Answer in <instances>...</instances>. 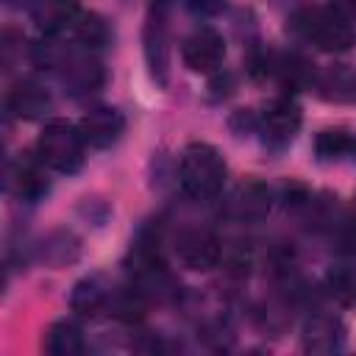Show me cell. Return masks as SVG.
Returning <instances> with one entry per match:
<instances>
[{
  "label": "cell",
  "instance_id": "603a6c76",
  "mask_svg": "<svg viewBox=\"0 0 356 356\" xmlns=\"http://www.w3.org/2000/svg\"><path fill=\"white\" fill-rule=\"evenodd\" d=\"M75 36L83 47H103L108 42V25L97 14H81L75 22Z\"/></svg>",
  "mask_w": 356,
  "mask_h": 356
},
{
  "label": "cell",
  "instance_id": "4fadbf2b",
  "mask_svg": "<svg viewBox=\"0 0 356 356\" xmlns=\"http://www.w3.org/2000/svg\"><path fill=\"white\" fill-rule=\"evenodd\" d=\"M78 17H81L78 0H31V22L47 36L72 28Z\"/></svg>",
  "mask_w": 356,
  "mask_h": 356
},
{
  "label": "cell",
  "instance_id": "8992f818",
  "mask_svg": "<svg viewBox=\"0 0 356 356\" xmlns=\"http://www.w3.org/2000/svg\"><path fill=\"white\" fill-rule=\"evenodd\" d=\"M172 248H175L178 261L186 270H195V273H206V270L217 267V261L222 259L220 239L209 228H200V225H192V228L178 231Z\"/></svg>",
  "mask_w": 356,
  "mask_h": 356
},
{
  "label": "cell",
  "instance_id": "cb8c5ba5",
  "mask_svg": "<svg viewBox=\"0 0 356 356\" xmlns=\"http://www.w3.org/2000/svg\"><path fill=\"white\" fill-rule=\"evenodd\" d=\"M222 261H225V267H228L234 275H245L248 267H250V250L242 248L239 242H234L228 250L222 248Z\"/></svg>",
  "mask_w": 356,
  "mask_h": 356
},
{
  "label": "cell",
  "instance_id": "5b68a950",
  "mask_svg": "<svg viewBox=\"0 0 356 356\" xmlns=\"http://www.w3.org/2000/svg\"><path fill=\"white\" fill-rule=\"evenodd\" d=\"M58 78L72 97H86L103 86L106 72H103L100 58L95 53H89V47L86 50L72 47L64 53V58L58 64Z\"/></svg>",
  "mask_w": 356,
  "mask_h": 356
},
{
  "label": "cell",
  "instance_id": "8fae6325",
  "mask_svg": "<svg viewBox=\"0 0 356 356\" xmlns=\"http://www.w3.org/2000/svg\"><path fill=\"white\" fill-rule=\"evenodd\" d=\"M50 92L33 81V78H22L17 81L8 95H6V108L17 117V120H39L50 111Z\"/></svg>",
  "mask_w": 356,
  "mask_h": 356
},
{
  "label": "cell",
  "instance_id": "ba28073f",
  "mask_svg": "<svg viewBox=\"0 0 356 356\" xmlns=\"http://www.w3.org/2000/svg\"><path fill=\"white\" fill-rule=\"evenodd\" d=\"M300 122H303V114H300V106L292 100V97H278L273 100L264 114H261V131H264V139L275 147L281 145H289L295 139V134L300 131Z\"/></svg>",
  "mask_w": 356,
  "mask_h": 356
},
{
  "label": "cell",
  "instance_id": "9a60e30c",
  "mask_svg": "<svg viewBox=\"0 0 356 356\" xmlns=\"http://www.w3.org/2000/svg\"><path fill=\"white\" fill-rule=\"evenodd\" d=\"M111 289L103 284L100 275H89V278H81L70 295V306L72 312H78L81 317H95L100 312L108 309V300H111Z\"/></svg>",
  "mask_w": 356,
  "mask_h": 356
},
{
  "label": "cell",
  "instance_id": "7a4b0ae2",
  "mask_svg": "<svg viewBox=\"0 0 356 356\" xmlns=\"http://www.w3.org/2000/svg\"><path fill=\"white\" fill-rule=\"evenodd\" d=\"M178 181H181V189L186 197L211 200L220 195V189L225 184V161L211 145L192 142L181 153Z\"/></svg>",
  "mask_w": 356,
  "mask_h": 356
},
{
  "label": "cell",
  "instance_id": "4316f807",
  "mask_svg": "<svg viewBox=\"0 0 356 356\" xmlns=\"http://www.w3.org/2000/svg\"><path fill=\"white\" fill-rule=\"evenodd\" d=\"M350 153H353V159H356V139H353V147H350Z\"/></svg>",
  "mask_w": 356,
  "mask_h": 356
},
{
  "label": "cell",
  "instance_id": "ac0fdd59",
  "mask_svg": "<svg viewBox=\"0 0 356 356\" xmlns=\"http://www.w3.org/2000/svg\"><path fill=\"white\" fill-rule=\"evenodd\" d=\"M312 67L314 64L309 58H303L300 53H284V56H275L273 58V70L270 72H275L278 81L286 89H306V86H312L317 81V75H314Z\"/></svg>",
  "mask_w": 356,
  "mask_h": 356
},
{
  "label": "cell",
  "instance_id": "2e32d148",
  "mask_svg": "<svg viewBox=\"0 0 356 356\" xmlns=\"http://www.w3.org/2000/svg\"><path fill=\"white\" fill-rule=\"evenodd\" d=\"M314 86L325 100H334V103L356 100V70H350L348 64H331L317 75Z\"/></svg>",
  "mask_w": 356,
  "mask_h": 356
},
{
  "label": "cell",
  "instance_id": "83f0119b",
  "mask_svg": "<svg viewBox=\"0 0 356 356\" xmlns=\"http://www.w3.org/2000/svg\"><path fill=\"white\" fill-rule=\"evenodd\" d=\"M6 3H14V0H6Z\"/></svg>",
  "mask_w": 356,
  "mask_h": 356
},
{
  "label": "cell",
  "instance_id": "5bb4252c",
  "mask_svg": "<svg viewBox=\"0 0 356 356\" xmlns=\"http://www.w3.org/2000/svg\"><path fill=\"white\" fill-rule=\"evenodd\" d=\"M231 211L242 222H261L270 214V189L259 181H245L234 192Z\"/></svg>",
  "mask_w": 356,
  "mask_h": 356
},
{
  "label": "cell",
  "instance_id": "44dd1931",
  "mask_svg": "<svg viewBox=\"0 0 356 356\" xmlns=\"http://www.w3.org/2000/svg\"><path fill=\"white\" fill-rule=\"evenodd\" d=\"M350 147H353V136H348L342 128L320 131L317 139H314V150L323 161H337L339 156L350 153Z\"/></svg>",
  "mask_w": 356,
  "mask_h": 356
},
{
  "label": "cell",
  "instance_id": "6da1fadb",
  "mask_svg": "<svg viewBox=\"0 0 356 356\" xmlns=\"http://www.w3.org/2000/svg\"><path fill=\"white\" fill-rule=\"evenodd\" d=\"M289 31L325 50V53H342L356 42V28L348 17H342L337 8H320V6H306L298 8L289 17Z\"/></svg>",
  "mask_w": 356,
  "mask_h": 356
},
{
  "label": "cell",
  "instance_id": "d6986e66",
  "mask_svg": "<svg viewBox=\"0 0 356 356\" xmlns=\"http://www.w3.org/2000/svg\"><path fill=\"white\" fill-rule=\"evenodd\" d=\"M44 348L53 356H78L83 353V331L72 320H58L47 328Z\"/></svg>",
  "mask_w": 356,
  "mask_h": 356
},
{
  "label": "cell",
  "instance_id": "52a82bcc",
  "mask_svg": "<svg viewBox=\"0 0 356 356\" xmlns=\"http://www.w3.org/2000/svg\"><path fill=\"white\" fill-rule=\"evenodd\" d=\"M181 58L192 72H203L211 75L220 70L222 58H225V42L214 28H197L192 31L184 44H181Z\"/></svg>",
  "mask_w": 356,
  "mask_h": 356
},
{
  "label": "cell",
  "instance_id": "277c9868",
  "mask_svg": "<svg viewBox=\"0 0 356 356\" xmlns=\"http://www.w3.org/2000/svg\"><path fill=\"white\" fill-rule=\"evenodd\" d=\"M175 0H150L145 17V61L156 83H167L170 67V17Z\"/></svg>",
  "mask_w": 356,
  "mask_h": 356
},
{
  "label": "cell",
  "instance_id": "ffe728a7",
  "mask_svg": "<svg viewBox=\"0 0 356 356\" xmlns=\"http://www.w3.org/2000/svg\"><path fill=\"white\" fill-rule=\"evenodd\" d=\"M325 289L342 306L356 303V267L353 264H334L325 273Z\"/></svg>",
  "mask_w": 356,
  "mask_h": 356
},
{
  "label": "cell",
  "instance_id": "9c48e42d",
  "mask_svg": "<svg viewBox=\"0 0 356 356\" xmlns=\"http://www.w3.org/2000/svg\"><path fill=\"white\" fill-rule=\"evenodd\" d=\"M78 128H81V136H83V142L89 147L103 150V147H111L122 136L125 117L117 108H111V106H97V108H89L81 117Z\"/></svg>",
  "mask_w": 356,
  "mask_h": 356
},
{
  "label": "cell",
  "instance_id": "484cf974",
  "mask_svg": "<svg viewBox=\"0 0 356 356\" xmlns=\"http://www.w3.org/2000/svg\"><path fill=\"white\" fill-rule=\"evenodd\" d=\"M331 8H337L342 17H348L350 22L356 19V0H334V6Z\"/></svg>",
  "mask_w": 356,
  "mask_h": 356
},
{
  "label": "cell",
  "instance_id": "30bf717a",
  "mask_svg": "<svg viewBox=\"0 0 356 356\" xmlns=\"http://www.w3.org/2000/svg\"><path fill=\"white\" fill-rule=\"evenodd\" d=\"M44 161L36 156H19L11 167H8V189L14 197L25 200V203H36L42 200V195L47 192V178H44Z\"/></svg>",
  "mask_w": 356,
  "mask_h": 356
},
{
  "label": "cell",
  "instance_id": "7402d4cb",
  "mask_svg": "<svg viewBox=\"0 0 356 356\" xmlns=\"http://www.w3.org/2000/svg\"><path fill=\"white\" fill-rule=\"evenodd\" d=\"M108 312L114 317H120V320H128V323L142 320V314H145V295H142V289L114 292L111 300H108Z\"/></svg>",
  "mask_w": 356,
  "mask_h": 356
},
{
  "label": "cell",
  "instance_id": "e0dca14e",
  "mask_svg": "<svg viewBox=\"0 0 356 356\" xmlns=\"http://www.w3.org/2000/svg\"><path fill=\"white\" fill-rule=\"evenodd\" d=\"M39 256L50 267H67V264L78 261V256H81V239L72 231L58 228V231H53V234H47L42 239Z\"/></svg>",
  "mask_w": 356,
  "mask_h": 356
},
{
  "label": "cell",
  "instance_id": "d4e9b609",
  "mask_svg": "<svg viewBox=\"0 0 356 356\" xmlns=\"http://www.w3.org/2000/svg\"><path fill=\"white\" fill-rule=\"evenodd\" d=\"M225 3L228 0H186V8L197 17H214L225 8Z\"/></svg>",
  "mask_w": 356,
  "mask_h": 356
},
{
  "label": "cell",
  "instance_id": "3957f363",
  "mask_svg": "<svg viewBox=\"0 0 356 356\" xmlns=\"http://www.w3.org/2000/svg\"><path fill=\"white\" fill-rule=\"evenodd\" d=\"M83 150L86 142L81 136V128L67 122V120H50L36 142V156L44 161V167L56 170V172H78L83 167Z\"/></svg>",
  "mask_w": 356,
  "mask_h": 356
},
{
  "label": "cell",
  "instance_id": "7c38bea8",
  "mask_svg": "<svg viewBox=\"0 0 356 356\" xmlns=\"http://www.w3.org/2000/svg\"><path fill=\"white\" fill-rule=\"evenodd\" d=\"M345 345V325L337 314H312L303 325V348L309 353H334Z\"/></svg>",
  "mask_w": 356,
  "mask_h": 356
}]
</instances>
